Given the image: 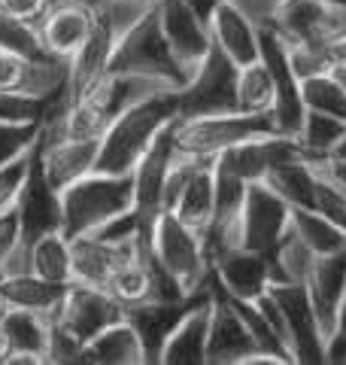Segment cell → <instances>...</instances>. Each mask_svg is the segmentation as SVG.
Listing matches in <instances>:
<instances>
[{"label":"cell","mask_w":346,"mask_h":365,"mask_svg":"<svg viewBox=\"0 0 346 365\" xmlns=\"http://www.w3.org/2000/svg\"><path fill=\"white\" fill-rule=\"evenodd\" d=\"M0 49L25 55V58H43V55H49L40 40V31L28 25V21L4 13V9H0Z\"/></svg>","instance_id":"74e56055"},{"label":"cell","mask_w":346,"mask_h":365,"mask_svg":"<svg viewBox=\"0 0 346 365\" xmlns=\"http://www.w3.org/2000/svg\"><path fill=\"white\" fill-rule=\"evenodd\" d=\"M110 71L158 79V83H164L177 91L186 86V73H182V67L177 64V58H173L155 9L149 16H143L128 34H125V40L119 43V49H115L112 61H110Z\"/></svg>","instance_id":"52a82bcc"},{"label":"cell","mask_w":346,"mask_h":365,"mask_svg":"<svg viewBox=\"0 0 346 365\" xmlns=\"http://www.w3.org/2000/svg\"><path fill=\"white\" fill-rule=\"evenodd\" d=\"M19 244H21V225H19V213L13 207L0 213V274H4L9 256L19 250Z\"/></svg>","instance_id":"7bdbcfd3"},{"label":"cell","mask_w":346,"mask_h":365,"mask_svg":"<svg viewBox=\"0 0 346 365\" xmlns=\"http://www.w3.org/2000/svg\"><path fill=\"white\" fill-rule=\"evenodd\" d=\"M343 134H346V122L343 119L328 116V113L307 110L304 125H301V131H298L295 140H298V146H301V153L307 158H322L340 143Z\"/></svg>","instance_id":"d590c367"},{"label":"cell","mask_w":346,"mask_h":365,"mask_svg":"<svg viewBox=\"0 0 346 365\" xmlns=\"http://www.w3.org/2000/svg\"><path fill=\"white\" fill-rule=\"evenodd\" d=\"M325 365H346V295L337 311V323L325 344Z\"/></svg>","instance_id":"f6af8a7d"},{"label":"cell","mask_w":346,"mask_h":365,"mask_svg":"<svg viewBox=\"0 0 346 365\" xmlns=\"http://www.w3.org/2000/svg\"><path fill=\"white\" fill-rule=\"evenodd\" d=\"M43 137V122H0V165L31 153Z\"/></svg>","instance_id":"ab89813d"},{"label":"cell","mask_w":346,"mask_h":365,"mask_svg":"<svg viewBox=\"0 0 346 365\" xmlns=\"http://www.w3.org/2000/svg\"><path fill=\"white\" fill-rule=\"evenodd\" d=\"M52 4H55V0H0V9L37 28L40 21H43V16L49 13Z\"/></svg>","instance_id":"ee69618b"},{"label":"cell","mask_w":346,"mask_h":365,"mask_svg":"<svg viewBox=\"0 0 346 365\" xmlns=\"http://www.w3.org/2000/svg\"><path fill=\"white\" fill-rule=\"evenodd\" d=\"M271 295L280 302L285 314L295 362H307V365L325 362V338H322L313 302H310V292L304 283H292V280L271 283Z\"/></svg>","instance_id":"5bb4252c"},{"label":"cell","mask_w":346,"mask_h":365,"mask_svg":"<svg viewBox=\"0 0 346 365\" xmlns=\"http://www.w3.org/2000/svg\"><path fill=\"white\" fill-rule=\"evenodd\" d=\"M292 228L316 256L346 250V228L313 207H292Z\"/></svg>","instance_id":"836d02e7"},{"label":"cell","mask_w":346,"mask_h":365,"mask_svg":"<svg viewBox=\"0 0 346 365\" xmlns=\"http://www.w3.org/2000/svg\"><path fill=\"white\" fill-rule=\"evenodd\" d=\"M301 146L295 137H285L280 131L264 134V137H252L237 146H231L228 153L216 158L219 165H225L228 170H234L237 177H243L246 182H258L271 174L273 168H280L292 158H301Z\"/></svg>","instance_id":"d6986e66"},{"label":"cell","mask_w":346,"mask_h":365,"mask_svg":"<svg viewBox=\"0 0 346 365\" xmlns=\"http://www.w3.org/2000/svg\"><path fill=\"white\" fill-rule=\"evenodd\" d=\"M155 13H158L161 31L167 37L173 58L182 67L186 83H189L192 73L201 67V61L206 58V52L213 46L210 25L189 6V0H158Z\"/></svg>","instance_id":"7c38bea8"},{"label":"cell","mask_w":346,"mask_h":365,"mask_svg":"<svg viewBox=\"0 0 346 365\" xmlns=\"http://www.w3.org/2000/svg\"><path fill=\"white\" fill-rule=\"evenodd\" d=\"M334 4H346V0H334Z\"/></svg>","instance_id":"816d5d0a"},{"label":"cell","mask_w":346,"mask_h":365,"mask_svg":"<svg viewBox=\"0 0 346 365\" xmlns=\"http://www.w3.org/2000/svg\"><path fill=\"white\" fill-rule=\"evenodd\" d=\"M313 210L325 213L328 220H334L337 225L346 228V189L316 174V201H313Z\"/></svg>","instance_id":"b9f144b4"},{"label":"cell","mask_w":346,"mask_h":365,"mask_svg":"<svg viewBox=\"0 0 346 365\" xmlns=\"http://www.w3.org/2000/svg\"><path fill=\"white\" fill-rule=\"evenodd\" d=\"M225 4V0H189V6L194 9V13H198L204 21H206V25H210V19H213V13H216V9L219 6H222Z\"/></svg>","instance_id":"bcb514c9"},{"label":"cell","mask_w":346,"mask_h":365,"mask_svg":"<svg viewBox=\"0 0 346 365\" xmlns=\"http://www.w3.org/2000/svg\"><path fill=\"white\" fill-rule=\"evenodd\" d=\"M276 125L271 113H222V116H198L173 122V143L182 155L219 158L231 146L252 137L273 134Z\"/></svg>","instance_id":"8992f818"},{"label":"cell","mask_w":346,"mask_h":365,"mask_svg":"<svg viewBox=\"0 0 346 365\" xmlns=\"http://www.w3.org/2000/svg\"><path fill=\"white\" fill-rule=\"evenodd\" d=\"M134 207V177L131 174H88L61 192L64 235H91L112 216Z\"/></svg>","instance_id":"277c9868"},{"label":"cell","mask_w":346,"mask_h":365,"mask_svg":"<svg viewBox=\"0 0 346 365\" xmlns=\"http://www.w3.org/2000/svg\"><path fill=\"white\" fill-rule=\"evenodd\" d=\"M149 253L164 268L186 295H201L213 289V262L206 256L204 237L177 213H161L152 232Z\"/></svg>","instance_id":"5b68a950"},{"label":"cell","mask_w":346,"mask_h":365,"mask_svg":"<svg viewBox=\"0 0 346 365\" xmlns=\"http://www.w3.org/2000/svg\"><path fill=\"white\" fill-rule=\"evenodd\" d=\"M252 353H261L256 338L246 329L243 317L231 299L213 280V319H210V344H206V365H243Z\"/></svg>","instance_id":"ac0fdd59"},{"label":"cell","mask_w":346,"mask_h":365,"mask_svg":"<svg viewBox=\"0 0 346 365\" xmlns=\"http://www.w3.org/2000/svg\"><path fill=\"white\" fill-rule=\"evenodd\" d=\"M67 287L52 280H43L40 274L33 271H21V274H4L0 277V295L9 307H28V311H37L43 317L55 319L58 307L64 302Z\"/></svg>","instance_id":"484cf974"},{"label":"cell","mask_w":346,"mask_h":365,"mask_svg":"<svg viewBox=\"0 0 346 365\" xmlns=\"http://www.w3.org/2000/svg\"><path fill=\"white\" fill-rule=\"evenodd\" d=\"M328 155H331V158H337V162H343V165H346V134L340 137V143L334 146V150H331Z\"/></svg>","instance_id":"7dc6e473"},{"label":"cell","mask_w":346,"mask_h":365,"mask_svg":"<svg viewBox=\"0 0 346 365\" xmlns=\"http://www.w3.org/2000/svg\"><path fill=\"white\" fill-rule=\"evenodd\" d=\"M49 101L25 95V91L0 88V122H46Z\"/></svg>","instance_id":"60d3db41"},{"label":"cell","mask_w":346,"mask_h":365,"mask_svg":"<svg viewBox=\"0 0 346 365\" xmlns=\"http://www.w3.org/2000/svg\"><path fill=\"white\" fill-rule=\"evenodd\" d=\"M88 4H103V0H88Z\"/></svg>","instance_id":"f907efd6"},{"label":"cell","mask_w":346,"mask_h":365,"mask_svg":"<svg viewBox=\"0 0 346 365\" xmlns=\"http://www.w3.org/2000/svg\"><path fill=\"white\" fill-rule=\"evenodd\" d=\"M237 107L240 113H271L273 110V76L264 58L243 64L237 76Z\"/></svg>","instance_id":"e575fe53"},{"label":"cell","mask_w":346,"mask_h":365,"mask_svg":"<svg viewBox=\"0 0 346 365\" xmlns=\"http://www.w3.org/2000/svg\"><path fill=\"white\" fill-rule=\"evenodd\" d=\"M237 76L240 67L213 43L201 67L177 91V119L237 113Z\"/></svg>","instance_id":"ba28073f"},{"label":"cell","mask_w":346,"mask_h":365,"mask_svg":"<svg viewBox=\"0 0 346 365\" xmlns=\"http://www.w3.org/2000/svg\"><path fill=\"white\" fill-rule=\"evenodd\" d=\"M210 292L186 295V299H149V302H137V304L125 307V319L137 329V335L143 341L146 365H158L161 347L167 344V338L173 335V329L179 326V319Z\"/></svg>","instance_id":"9a60e30c"},{"label":"cell","mask_w":346,"mask_h":365,"mask_svg":"<svg viewBox=\"0 0 346 365\" xmlns=\"http://www.w3.org/2000/svg\"><path fill=\"white\" fill-rule=\"evenodd\" d=\"M73 241V280L91 283V287H103L112 277V271L122 265L125 259L140 253V244H107L91 235L70 237Z\"/></svg>","instance_id":"d4e9b609"},{"label":"cell","mask_w":346,"mask_h":365,"mask_svg":"<svg viewBox=\"0 0 346 365\" xmlns=\"http://www.w3.org/2000/svg\"><path fill=\"white\" fill-rule=\"evenodd\" d=\"M91 25H95V13H91L88 4H79V0H55L49 6V13H46L43 21L37 25V31H40L46 52L61 61H70L79 52V46L85 43Z\"/></svg>","instance_id":"44dd1931"},{"label":"cell","mask_w":346,"mask_h":365,"mask_svg":"<svg viewBox=\"0 0 346 365\" xmlns=\"http://www.w3.org/2000/svg\"><path fill=\"white\" fill-rule=\"evenodd\" d=\"M37 150H40V143L33 146L31 153H25V155L13 158V162L0 165V213L13 210L16 204H19L21 189H25V182L31 177V168H33V162H37Z\"/></svg>","instance_id":"f35d334b"},{"label":"cell","mask_w":346,"mask_h":365,"mask_svg":"<svg viewBox=\"0 0 346 365\" xmlns=\"http://www.w3.org/2000/svg\"><path fill=\"white\" fill-rule=\"evenodd\" d=\"M210 37L237 67L261 58V31L237 0H225L210 19Z\"/></svg>","instance_id":"603a6c76"},{"label":"cell","mask_w":346,"mask_h":365,"mask_svg":"<svg viewBox=\"0 0 346 365\" xmlns=\"http://www.w3.org/2000/svg\"><path fill=\"white\" fill-rule=\"evenodd\" d=\"M79 4H88V0H79Z\"/></svg>","instance_id":"f5cc1de1"},{"label":"cell","mask_w":346,"mask_h":365,"mask_svg":"<svg viewBox=\"0 0 346 365\" xmlns=\"http://www.w3.org/2000/svg\"><path fill=\"white\" fill-rule=\"evenodd\" d=\"M177 119V91H158L119 113L100 137V174H131L155 137Z\"/></svg>","instance_id":"3957f363"},{"label":"cell","mask_w":346,"mask_h":365,"mask_svg":"<svg viewBox=\"0 0 346 365\" xmlns=\"http://www.w3.org/2000/svg\"><path fill=\"white\" fill-rule=\"evenodd\" d=\"M261 31H273L285 46L331 49L346 37V4L334 0H237Z\"/></svg>","instance_id":"6da1fadb"},{"label":"cell","mask_w":346,"mask_h":365,"mask_svg":"<svg viewBox=\"0 0 346 365\" xmlns=\"http://www.w3.org/2000/svg\"><path fill=\"white\" fill-rule=\"evenodd\" d=\"M292 220V207L264 180L249 182L243 210H240V244L256 253H271Z\"/></svg>","instance_id":"4fadbf2b"},{"label":"cell","mask_w":346,"mask_h":365,"mask_svg":"<svg viewBox=\"0 0 346 365\" xmlns=\"http://www.w3.org/2000/svg\"><path fill=\"white\" fill-rule=\"evenodd\" d=\"M173 122L155 137V143L149 146L146 155L131 170V177H134V213H137V220H140V232H143V247L146 250L152 247L155 222L161 220V213H167L164 210V182H167V170L173 165V155H177V143H173Z\"/></svg>","instance_id":"9c48e42d"},{"label":"cell","mask_w":346,"mask_h":365,"mask_svg":"<svg viewBox=\"0 0 346 365\" xmlns=\"http://www.w3.org/2000/svg\"><path fill=\"white\" fill-rule=\"evenodd\" d=\"M85 365H146V350L128 319H115L85 344Z\"/></svg>","instance_id":"4316f807"},{"label":"cell","mask_w":346,"mask_h":365,"mask_svg":"<svg viewBox=\"0 0 346 365\" xmlns=\"http://www.w3.org/2000/svg\"><path fill=\"white\" fill-rule=\"evenodd\" d=\"M107 289H110L125 307L137 304V302L155 299V283H152V265H149V250H140L137 256L125 259L122 265L112 271Z\"/></svg>","instance_id":"d6a6232c"},{"label":"cell","mask_w":346,"mask_h":365,"mask_svg":"<svg viewBox=\"0 0 346 365\" xmlns=\"http://www.w3.org/2000/svg\"><path fill=\"white\" fill-rule=\"evenodd\" d=\"M9 353V344H6V335H4V329H0V362H4V356Z\"/></svg>","instance_id":"c3c4849f"},{"label":"cell","mask_w":346,"mask_h":365,"mask_svg":"<svg viewBox=\"0 0 346 365\" xmlns=\"http://www.w3.org/2000/svg\"><path fill=\"white\" fill-rule=\"evenodd\" d=\"M125 317V304L115 299L110 289L91 287V283L73 280L64 292V302L58 307V314L52 323L76 338L79 344H88L98 332H103L107 326H112L115 319Z\"/></svg>","instance_id":"30bf717a"},{"label":"cell","mask_w":346,"mask_h":365,"mask_svg":"<svg viewBox=\"0 0 346 365\" xmlns=\"http://www.w3.org/2000/svg\"><path fill=\"white\" fill-rule=\"evenodd\" d=\"M271 259V271H273V283L292 280V283H307V274L313 268L316 253L310 250L301 235L292 228V220H288V228L283 232V237L276 241V247L268 253Z\"/></svg>","instance_id":"1f68e13d"},{"label":"cell","mask_w":346,"mask_h":365,"mask_svg":"<svg viewBox=\"0 0 346 365\" xmlns=\"http://www.w3.org/2000/svg\"><path fill=\"white\" fill-rule=\"evenodd\" d=\"M19 225H21V244L31 247L33 241H40L43 235L64 232V210H61V192H58L40 170V150L37 162L31 168V177L25 182L16 204Z\"/></svg>","instance_id":"e0dca14e"},{"label":"cell","mask_w":346,"mask_h":365,"mask_svg":"<svg viewBox=\"0 0 346 365\" xmlns=\"http://www.w3.org/2000/svg\"><path fill=\"white\" fill-rule=\"evenodd\" d=\"M6 307H9V304L4 302V295H0V319H4V314H6Z\"/></svg>","instance_id":"681fc988"},{"label":"cell","mask_w":346,"mask_h":365,"mask_svg":"<svg viewBox=\"0 0 346 365\" xmlns=\"http://www.w3.org/2000/svg\"><path fill=\"white\" fill-rule=\"evenodd\" d=\"M301 95H304V107L313 113H328L346 122V86L340 83L334 73H319L301 79Z\"/></svg>","instance_id":"8d00e7d4"},{"label":"cell","mask_w":346,"mask_h":365,"mask_svg":"<svg viewBox=\"0 0 346 365\" xmlns=\"http://www.w3.org/2000/svg\"><path fill=\"white\" fill-rule=\"evenodd\" d=\"M100 137H40V170L58 192L98 170Z\"/></svg>","instance_id":"2e32d148"},{"label":"cell","mask_w":346,"mask_h":365,"mask_svg":"<svg viewBox=\"0 0 346 365\" xmlns=\"http://www.w3.org/2000/svg\"><path fill=\"white\" fill-rule=\"evenodd\" d=\"M264 182H268L276 195L285 198L288 207H313V201H316V170L304 155L273 168L264 177Z\"/></svg>","instance_id":"4dcf8cb0"},{"label":"cell","mask_w":346,"mask_h":365,"mask_svg":"<svg viewBox=\"0 0 346 365\" xmlns=\"http://www.w3.org/2000/svg\"><path fill=\"white\" fill-rule=\"evenodd\" d=\"M210 319H213V292L179 319V326L173 329L167 344L161 347L158 365H206Z\"/></svg>","instance_id":"cb8c5ba5"},{"label":"cell","mask_w":346,"mask_h":365,"mask_svg":"<svg viewBox=\"0 0 346 365\" xmlns=\"http://www.w3.org/2000/svg\"><path fill=\"white\" fill-rule=\"evenodd\" d=\"M0 329L6 335L9 353H33L49 365V341H52V319L28 307H6Z\"/></svg>","instance_id":"83f0119b"},{"label":"cell","mask_w":346,"mask_h":365,"mask_svg":"<svg viewBox=\"0 0 346 365\" xmlns=\"http://www.w3.org/2000/svg\"><path fill=\"white\" fill-rule=\"evenodd\" d=\"M304 287L310 292V302H313L322 338H325V344H328L334 323H337L340 302L346 295V250H337V253H328V256H316Z\"/></svg>","instance_id":"7402d4cb"},{"label":"cell","mask_w":346,"mask_h":365,"mask_svg":"<svg viewBox=\"0 0 346 365\" xmlns=\"http://www.w3.org/2000/svg\"><path fill=\"white\" fill-rule=\"evenodd\" d=\"M261 31V28H258ZM261 58L271 67L273 76V125L276 131L285 137H298L307 116L304 107V95H301V79L292 71V61H288V49L285 43L276 37L273 31H261Z\"/></svg>","instance_id":"8fae6325"},{"label":"cell","mask_w":346,"mask_h":365,"mask_svg":"<svg viewBox=\"0 0 346 365\" xmlns=\"http://www.w3.org/2000/svg\"><path fill=\"white\" fill-rule=\"evenodd\" d=\"M213 210H216V158H204L194 168L192 180L186 182V192L179 195L177 207L170 213H177L186 225L204 232L213 220Z\"/></svg>","instance_id":"f1b7e54d"},{"label":"cell","mask_w":346,"mask_h":365,"mask_svg":"<svg viewBox=\"0 0 346 365\" xmlns=\"http://www.w3.org/2000/svg\"><path fill=\"white\" fill-rule=\"evenodd\" d=\"M213 280L219 289H225L228 295H234V299L256 302L273 283L271 259H268V253L234 247L213 259Z\"/></svg>","instance_id":"ffe728a7"},{"label":"cell","mask_w":346,"mask_h":365,"mask_svg":"<svg viewBox=\"0 0 346 365\" xmlns=\"http://www.w3.org/2000/svg\"><path fill=\"white\" fill-rule=\"evenodd\" d=\"M158 0H103V4H88L95 13V25H91L85 43L79 52L67 61V95L61 101L79 98L85 88H91L98 79L110 71V61L119 43L125 40L137 21L155 9Z\"/></svg>","instance_id":"7a4b0ae2"},{"label":"cell","mask_w":346,"mask_h":365,"mask_svg":"<svg viewBox=\"0 0 346 365\" xmlns=\"http://www.w3.org/2000/svg\"><path fill=\"white\" fill-rule=\"evenodd\" d=\"M28 265L43 280L70 287L73 283V241L64 232L43 235L28 247Z\"/></svg>","instance_id":"f546056e"}]
</instances>
